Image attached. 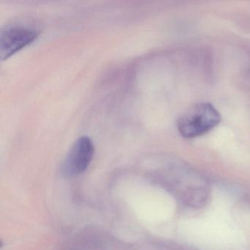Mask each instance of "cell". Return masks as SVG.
Wrapping results in <instances>:
<instances>
[{
	"label": "cell",
	"instance_id": "6da1fadb",
	"mask_svg": "<svg viewBox=\"0 0 250 250\" xmlns=\"http://www.w3.org/2000/svg\"><path fill=\"white\" fill-rule=\"evenodd\" d=\"M220 121V115L210 104H198L178 120V131L185 138H194L208 132Z\"/></svg>",
	"mask_w": 250,
	"mask_h": 250
},
{
	"label": "cell",
	"instance_id": "7a4b0ae2",
	"mask_svg": "<svg viewBox=\"0 0 250 250\" xmlns=\"http://www.w3.org/2000/svg\"><path fill=\"white\" fill-rule=\"evenodd\" d=\"M39 33L33 27L21 24L8 26L1 32L0 57L2 60L10 58L36 40Z\"/></svg>",
	"mask_w": 250,
	"mask_h": 250
},
{
	"label": "cell",
	"instance_id": "3957f363",
	"mask_svg": "<svg viewBox=\"0 0 250 250\" xmlns=\"http://www.w3.org/2000/svg\"><path fill=\"white\" fill-rule=\"evenodd\" d=\"M95 147L88 137H80L71 146L62 165L65 176L73 177L85 172L94 155Z\"/></svg>",
	"mask_w": 250,
	"mask_h": 250
}]
</instances>
